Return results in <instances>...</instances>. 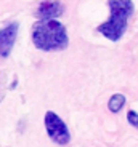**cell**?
<instances>
[{
	"label": "cell",
	"instance_id": "1",
	"mask_svg": "<svg viewBox=\"0 0 138 147\" xmlns=\"http://www.w3.org/2000/svg\"><path fill=\"white\" fill-rule=\"evenodd\" d=\"M32 43L42 51H63L67 48V30L58 19L37 21L32 27Z\"/></svg>",
	"mask_w": 138,
	"mask_h": 147
},
{
	"label": "cell",
	"instance_id": "2",
	"mask_svg": "<svg viewBox=\"0 0 138 147\" xmlns=\"http://www.w3.org/2000/svg\"><path fill=\"white\" fill-rule=\"evenodd\" d=\"M108 7L111 10V18L98 26V32L112 42L120 40L127 30L128 18L133 15L135 5L132 0H108Z\"/></svg>",
	"mask_w": 138,
	"mask_h": 147
},
{
	"label": "cell",
	"instance_id": "3",
	"mask_svg": "<svg viewBox=\"0 0 138 147\" xmlns=\"http://www.w3.org/2000/svg\"><path fill=\"white\" fill-rule=\"evenodd\" d=\"M45 123V129H47V134L48 138L58 146H66L71 141V133H69V128L66 126V123L63 121V118L60 115H56L55 112L48 110L45 114L44 118Z\"/></svg>",
	"mask_w": 138,
	"mask_h": 147
},
{
	"label": "cell",
	"instance_id": "4",
	"mask_svg": "<svg viewBox=\"0 0 138 147\" xmlns=\"http://www.w3.org/2000/svg\"><path fill=\"white\" fill-rule=\"evenodd\" d=\"M18 29L19 24L15 21L0 29V58L2 59H7L10 56L11 50L15 47L16 37H18Z\"/></svg>",
	"mask_w": 138,
	"mask_h": 147
},
{
	"label": "cell",
	"instance_id": "5",
	"mask_svg": "<svg viewBox=\"0 0 138 147\" xmlns=\"http://www.w3.org/2000/svg\"><path fill=\"white\" fill-rule=\"evenodd\" d=\"M37 18L40 21H48V19H56L63 15V5L58 0H47L39 5L37 8Z\"/></svg>",
	"mask_w": 138,
	"mask_h": 147
},
{
	"label": "cell",
	"instance_id": "6",
	"mask_svg": "<svg viewBox=\"0 0 138 147\" xmlns=\"http://www.w3.org/2000/svg\"><path fill=\"white\" fill-rule=\"evenodd\" d=\"M124 104H125V96L120 94V93H116V94H112L111 98H109L108 109L111 110L112 114H117V112L124 107Z\"/></svg>",
	"mask_w": 138,
	"mask_h": 147
},
{
	"label": "cell",
	"instance_id": "7",
	"mask_svg": "<svg viewBox=\"0 0 138 147\" xmlns=\"http://www.w3.org/2000/svg\"><path fill=\"white\" fill-rule=\"evenodd\" d=\"M127 120L128 123H130L133 128L138 129V114L135 112V110H128V114H127Z\"/></svg>",
	"mask_w": 138,
	"mask_h": 147
}]
</instances>
